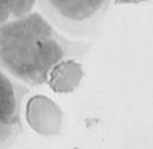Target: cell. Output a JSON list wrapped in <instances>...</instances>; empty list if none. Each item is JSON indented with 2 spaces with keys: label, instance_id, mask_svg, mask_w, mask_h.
I'll return each mask as SVG.
<instances>
[{
  "label": "cell",
  "instance_id": "7a4b0ae2",
  "mask_svg": "<svg viewBox=\"0 0 153 149\" xmlns=\"http://www.w3.org/2000/svg\"><path fill=\"white\" fill-rule=\"evenodd\" d=\"M113 0H37L39 12L58 31L91 40L100 31Z\"/></svg>",
  "mask_w": 153,
  "mask_h": 149
},
{
  "label": "cell",
  "instance_id": "277c9868",
  "mask_svg": "<svg viewBox=\"0 0 153 149\" xmlns=\"http://www.w3.org/2000/svg\"><path fill=\"white\" fill-rule=\"evenodd\" d=\"M37 0H0V25L32 12Z\"/></svg>",
  "mask_w": 153,
  "mask_h": 149
},
{
  "label": "cell",
  "instance_id": "3957f363",
  "mask_svg": "<svg viewBox=\"0 0 153 149\" xmlns=\"http://www.w3.org/2000/svg\"><path fill=\"white\" fill-rule=\"evenodd\" d=\"M27 86L0 68V149H11L24 131V101Z\"/></svg>",
  "mask_w": 153,
  "mask_h": 149
},
{
  "label": "cell",
  "instance_id": "6da1fadb",
  "mask_svg": "<svg viewBox=\"0 0 153 149\" xmlns=\"http://www.w3.org/2000/svg\"><path fill=\"white\" fill-rule=\"evenodd\" d=\"M91 48L90 40L65 35L38 11L0 25V68L26 86L48 83L58 68L84 60Z\"/></svg>",
  "mask_w": 153,
  "mask_h": 149
}]
</instances>
